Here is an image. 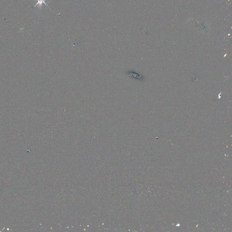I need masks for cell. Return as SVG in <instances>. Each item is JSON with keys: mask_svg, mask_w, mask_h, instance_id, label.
I'll return each instance as SVG.
<instances>
[{"mask_svg": "<svg viewBox=\"0 0 232 232\" xmlns=\"http://www.w3.org/2000/svg\"><path fill=\"white\" fill-rule=\"evenodd\" d=\"M45 1H46V0H38V2L36 3V4L35 5V6H36L37 5H39V6H40V7H41L42 4H43V3L48 6V5H47L46 3H45Z\"/></svg>", "mask_w": 232, "mask_h": 232, "instance_id": "cell-1", "label": "cell"}]
</instances>
